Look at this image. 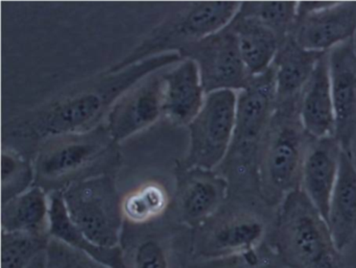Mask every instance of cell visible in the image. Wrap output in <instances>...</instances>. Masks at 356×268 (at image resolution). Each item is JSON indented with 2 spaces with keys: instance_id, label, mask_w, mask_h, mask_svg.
I'll return each mask as SVG.
<instances>
[{
  "instance_id": "obj_20",
  "label": "cell",
  "mask_w": 356,
  "mask_h": 268,
  "mask_svg": "<svg viewBox=\"0 0 356 268\" xmlns=\"http://www.w3.org/2000/svg\"><path fill=\"white\" fill-rule=\"evenodd\" d=\"M181 188L180 209L191 224H200L218 211L228 192L224 176L208 170L193 169Z\"/></svg>"
},
{
  "instance_id": "obj_18",
  "label": "cell",
  "mask_w": 356,
  "mask_h": 268,
  "mask_svg": "<svg viewBox=\"0 0 356 268\" xmlns=\"http://www.w3.org/2000/svg\"><path fill=\"white\" fill-rule=\"evenodd\" d=\"M324 53L326 51L320 53L302 49L291 36L281 43L272 64L276 103L300 99L302 90Z\"/></svg>"
},
{
  "instance_id": "obj_22",
  "label": "cell",
  "mask_w": 356,
  "mask_h": 268,
  "mask_svg": "<svg viewBox=\"0 0 356 268\" xmlns=\"http://www.w3.org/2000/svg\"><path fill=\"white\" fill-rule=\"evenodd\" d=\"M238 40L241 57L252 76H260L270 69L280 42L276 35L258 22L237 13L229 24Z\"/></svg>"
},
{
  "instance_id": "obj_8",
  "label": "cell",
  "mask_w": 356,
  "mask_h": 268,
  "mask_svg": "<svg viewBox=\"0 0 356 268\" xmlns=\"http://www.w3.org/2000/svg\"><path fill=\"white\" fill-rule=\"evenodd\" d=\"M237 94L220 90L206 95L197 117L188 124L189 149L184 169L212 171L228 155L236 122Z\"/></svg>"
},
{
  "instance_id": "obj_11",
  "label": "cell",
  "mask_w": 356,
  "mask_h": 268,
  "mask_svg": "<svg viewBox=\"0 0 356 268\" xmlns=\"http://www.w3.org/2000/svg\"><path fill=\"white\" fill-rule=\"evenodd\" d=\"M162 76L163 74L147 76L114 103L105 124L114 142H122L149 128L163 113Z\"/></svg>"
},
{
  "instance_id": "obj_3",
  "label": "cell",
  "mask_w": 356,
  "mask_h": 268,
  "mask_svg": "<svg viewBox=\"0 0 356 268\" xmlns=\"http://www.w3.org/2000/svg\"><path fill=\"white\" fill-rule=\"evenodd\" d=\"M268 243L286 268H343L328 224L302 189L279 206Z\"/></svg>"
},
{
  "instance_id": "obj_10",
  "label": "cell",
  "mask_w": 356,
  "mask_h": 268,
  "mask_svg": "<svg viewBox=\"0 0 356 268\" xmlns=\"http://www.w3.org/2000/svg\"><path fill=\"white\" fill-rule=\"evenodd\" d=\"M356 1H302L291 36L306 51H330L353 39Z\"/></svg>"
},
{
  "instance_id": "obj_26",
  "label": "cell",
  "mask_w": 356,
  "mask_h": 268,
  "mask_svg": "<svg viewBox=\"0 0 356 268\" xmlns=\"http://www.w3.org/2000/svg\"><path fill=\"white\" fill-rule=\"evenodd\" d=\"M35 180L34 169L29 166L26 160L15 153H3L1 158V186L3 203L11 201L17 195L30 189Z\"/></svg>"
},
{
  "instance_id": "obj_4",
  "label": "cell",
  "mask_w": 356,
  "mask_h": 268,
  "mask_svg": "<svg viewBox=\"0 0 356 268\" xmlns=\"http://www.w3.org/2000/svg\"><path fill=\"white\" fill-rule=\"evenodd\" d=\"M276 110V86L272 66L254 76L245 90L237 95L234 135L225 158L226 170L232 180L248 189H258L257 164L260 145Z\"/></svg>"
},
{
  "instance_id": "obj_21",
  "label": "cell",
  "mask_w": 356,
  "mask_h": 268,
  "mask_svg": "<svg viewBox=\"0 0 356 268\" xmlns=\"http://www.w3.org/2000/svg\"><path fill=\"white\" fill-rule=\"evenodd\" d=\"M1 230L49 236V197L44 189L39 186L31 187L3 203Z\"/></svg>"
},
{
  "instance_id": "obj_1",
  "label": "cell",
  "mask_w": 356,
  "mask_h": 268,
  "mask_svg": "<svg viewBox=\"0 0 356 268\" xmlns=\"http://www.w3.org/2000/svg\"><path fill=\"white\" fill-rule=\"evenodd\" d=\"M179 51L155 56L118 74L92 81L20 119L10 130L13 136L32 141L83 134L99 128L114 103L139 82L161 68L179 63Z\"/></svg>"
},
{
  "instance_id": "obj_6",
  "label": "cell",
  "mask_w": 356,
  "mask_h": 268,
  "mask_svg": "<svg viewBox=\"0 0 356 268\" xmlns=\"http://www.w3.org/2000/svg\"><path fill=\"white\" fill-rule=\"evenodd\" d=\"M115 144L105 126L83 134L66 135L45 141L35 162V186L64 188L82 181L111 153Z\"/></svg>"
},
{
  "instance_id": "obj_16",
  "label": "cell",
  "mask_w": 356,
  "mask_h": 268,
  "mask_svg": "<svg viewBox=\"0 0 356 268\" xmlns=\"http://www.w3.org/2000/svg\"><path fill=\"white\" fill-rule=\"evenodd\" d=\"M302 124L316 139L334 136L335 117L329 74V51L323 53L300 95Z\"/></svg>"
},
{
  "instance_id": "obj_17",
  "label": "cell",
  "mask_w": 356,
  "mask_h": 268,
  "mask_svg": "<svg viewBox=\"0 0 356 268\" xmlns=\"http://www.w3.org/2000/svg\"><path fill=\"white\" fill-rule=\"evenodd\" d=\"M327 224L335 246L343 253L356 236V167L352 156L343 151L329 205Z\"/></svg>"
},
{
  "instance_id": "obj_2",
  "label": "cell",
  "mask_w": 356,
  "mask_h": 268,
  "mask_svg": "<svg viewBox=\"0 0 356 268\" xmlns=\"http://www.w3.org/2000/svg\"><path fill=\"white\" fill-rule=\"evenodd\" d=\"M300 99L276 103L258 155L260 199L270 209L279 208L289 193L301 189L302 171L314 137L299 113Z\"/></svg>"
},
{
  "instance_id": "obj_25",
  "label": "cell",
  "mask_w": 356,
  "mask_h": 268,
  "mask_svg": "<svg viewBox=\"0 0 356 268\" xmlns=\"http://www.w3.org/2000/svg\"><path fill=\"white\" fill-rule=\"evenodd\" d=\"M168 206V194L163 187L147 184L133 191L122 201L124 217L136 224L149 221L159 216Z\"/></svg>"
},
{
  "instance_id": "obj_12",
  "label": "cell",
  "mask_w": 356,
  "mask_h": 268,
  "mask_svg": "<svg viewBox=\"0 0 356 268\" xmlns=\"http://www.w3.org/2000/svg\"><path fill=\"white\" fill-rule=\"evenodd\" d=\"M329 74L334 108V137L352 156L356 135V51L354 39L329 51Z\"/></svg>"
},
{
  "instance_id": "obj_5",
  "label": "cell",
  "mask_w": 356,
  "mask_h": 268,
  "mask_svg": "<svg viewBox=\"0 0 356 268\" xmlns=\"http://www.w3.org/2000/svg\"><path fill=\"white\" fill-rule=\"evenodd\" d=\"M237 1H195L164 20L128 57L108 70L118 74L162 53L179 51L224 30L241 9Z\"/></svg>"
},
{
  "instance_id": "obj_28",
  "label": "cell",
  "mask_w": 356,
  "mask_h": 268,
  "mask_svg": "<svg viewBox=\"0 0 356 268\" xmlns=\"http://www.w3.org/2000/svg\"><path fill=\"white\" fill-rule=\"evenodd\" d=\"M47 268H110L87 253L49 237L47 249Z\"/></svg>"
},
{
  "instance_id": "obj_9",
  "label": "cell",
  "mask_w": 356,
  "mask_h": 268,
  "mask_svg": "<svg viewBox=\"0 0 356 268\" xmlns=\"http://www.w3.org/2000/svg\"><path fill=\"white\" fill-rule=\"evenodd\" d=\"M180 53L197 64L206 95L220 90H245L253 78L241 57L236 34L229 26Z\"/></svg>"
},
{
  "instance_id": "obj_7",
  "label": "cell",
  "mask_w": 356,
  "mask_h": 268,
  "mask_svg": "<svg viewBox=\"0 0 356 268\" xmlns=\"http://www.w3.org/2000/svg\"><path fill=\"white\" fill-rule=\"evenodd\" d=\"M62 193L72 221L93 244L103 249L120 247L124 214L109 176L99 174L72 183Z\"/></svg>"
},
{
  "instance_id": "obj_19",
  "label": "cell",
  "mask_w": 356,
  "mask_h": 268,
  "mask_svg": "<svg viewBox=\"0 0 356 268\" xmlns=\"http://www.w3.org/2000/svg\"><path fill=\"white\" fill-rule=\"evenodd\" d=\"M49 237L95 258L110 268H126L120 247L103 249L93 244L72 221L62 190L49 195Z\"/></svg>"
},
{
  "instance_id": "obj_29",
  "label": "cell",
  "mask_w": 356,
  "mask_h": 268,
  "mask_svg": "<svg viewBox=\"0 0 356 268\" xmlns=\"http://www.w3.org/2000/svg\"><path fill=\"white\" fill-rule=\"evenodd\" d=\"M134 268H168L163 246L153 239L141 243L135 251Z\"/></svg>"
},
{
  "instance_id": "obj_27",
  "label": "cell",
  "mask_w": 356,
  "mask_h": 268,
  "mask_svg": "<svg viewBox=\"0 0 356 268\" xmlns=\"http://www.w3.org/2000/svg\"><path fill=\"white\" fill-rule=\"evenodd\" d=\"M205 268H286L268 241L257 249L228 257L210 259Z\"/></svg>"
},
{
  "instance_id": "obj_14",
  "label": "cell",
  "mask_w": 356,
  "mask_h": 268,
  "mask_svg": "<svg viewBox=\"0 0 356 268\" xmlns=\"http://www.w3.org/2000/svg\"><path fill=\"white\" fill-rule=\"evenodd\" d=\"M341 153V145L334 136L314 139L304 162L301 189L326 221L339 176Z\"/></svg>"
},
{
  "instance_id": "obj_15",
  "label": "cell",
  "mask_w": 356,
  "mask_h": 268,
  "mask_svg": "<svg viewBox=\"0 0 356 268\" xmlns=\"http://www.w3.org/2000/svg\"><path fill=\"white\" fill-rule=\"evenodd\" d=\"M163 114L177 126H187L197 117L205 103L197 64L185 58L163 74Z\"/></svg>"
},
{
  "instance_id": "obj_30",
  "label": "cell",
  "mask_w": 356,
  "mask_h": 268,
  "mask_svg": "<svg viewBox=\"0 0 356 268\" xmlns=\"http://www.w3.org/2000/svg\"><path fill=\"white\" fill-rule=\"evenodd\" d=\"M45 249L44 251H40V253H39L38 255L33 259V261L31 262L28 268H47V253H45Z\"/></svg>"
},
{
  "instance_id": "obj_23",
  "label": "cell",
  "mask_w": 356,
  "mask_h": 268,
  "mask_svg": "<svg viewBox=\"0 0 356 268\" xmlns=\"http://www.w3.org/2000/svg\"><path fill=\"white\" fill-rule=\"evenodd\" d=\"M298 3L296 1L241 3L239 13L261 22L276 35L281 44L291 36L295 28Z\"/></svg>"
},
{
  "instance_id": "obj_24",
  "label": "cell",
  "mask_w": 356,
  "mask_h": 268,
  "mask_svg": "<svg viewBox=\"0 0 356 268\" xmlns=\"http://www.w3.org/2000/svg\"><path fill=\"white\" fill-rule=\"evenodd\" d=\"M49 236L26 233H1L0 268H28L40 251L47 249Z\"/></svg>"
},
{
  "instance_id": "obj_13",
  "label": "cell",
  "mask_w": 356,
  "mask_h": 268,
  "mask_svg": "<svg viewBox=\"0 0 356 268\" xmlns=\"http://www.w3.org/2000/svg\"><path fill=\"white\" fill-rule=\"evenodd\" d=\"M266 217L250 207L241 208L216 221L206 239L203 253L216 259L245 253L266 242Z\"/></svg>"
}]
</instances>
